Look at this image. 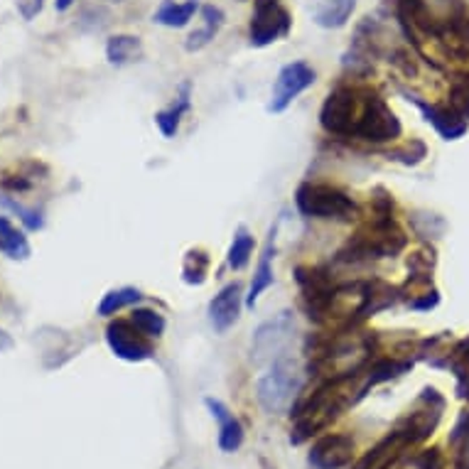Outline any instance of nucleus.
Masks as SVG:
<instances>
[{
    "label": "nucleus",
    "mask_w": 469,
    "mask_h": 469,
    "mask_svg": "<svg viewBox=\"0 0 469 469\" xmlns=\"http://www.w3.org/2000/svg\"><path fill=\"white\" fill-rule=\"evenodd\" d=\"M359 374L362 369L337 374L314 388V394L307 395L295 408V430L290 440L295 444L304 443L307 437L327 428L332 420H337L349 405H354L364 395V388L359 386Z\"/></svg>",
    "instance_id": "1"
},
{
    "label": "nucleus",
    "mask_w": 469,
    "mask_h": 469,
    "mask_svg": "<svg viewBox=\"0 0 469 469\" xmlns=\"http://www.w3.org/2000/svg\"><path fill=\"white\" fill-rule=\"evenodd\" d=\"M405 244L404 234L395 229V224L384 216L376 222L366 224L354 239L346 244V248L339 254V261L359 264V261H374V258H388L395 251H401Z\"/></svg>",
    "instance_id": "2"
},
{
    "label": "nucleus",
    "mask_w": 469,
    "mask_h": 469,
    "mask_svg": "<svg viewBox=\"0 0 469 469\" xmlns=\"http://www.w3.org/2000/svg\"><path fill=\"white\" fill-rule=\"evenodd\" d=\"M300 388H303V376H300L297 362L290 356H280L273 362L271 371L258 381L255 395H258V404L264 405V411L283 413L295 401Z\"/></svg>",
    "instance_id": "3"
},
{
    "label": "nucleus",
    "mask_w": 469,
    "mask_h": 469,
    "mask_svg": "<svg viewBox=\"0 0 469 469\" xmlns=\"http://www.w3.org/2000/svg\"><path fill=\"white\" fill-rule=\"evenodd\" d=\"M366 96L359 89L352 86H339L327 96L324 106H322L320 124L330 135H339V138H352L359 125V118L364 114V104Z\"/></svg>",
    "instance_id": "4"
},
{
    "label": "nucleus",
    "mask_w": 469,
    "mask_h": 469,
    "mask_svg": "<svg viewBox=\"0 0 469 469\" xmlns=\"http://www.w3.org/2000/svg\"><path fill=\"white\" fill-rule=\"evenodd\" d=\"M295 205L304 216H313V219L349 222L359 212L354 199L346 197L344 192H339L337 187H330V185H313V182H304L297 190Z\"/></svg>",
    "instance_id": "5"
},
{
    "label": "nucleus",
    "mask_w": 469,
    "mask_h": 469,
    "mask_svg": "<svg viewBox=\"0 0 469 469\" xmlns=\"http://www.w3.org/2000/svg\"><path fill=\"white\" fill-rule=\"evenodd\" d=\"M295 337V317L293 313H280L271 320H265L258 330L254 332L251 339V359L255 364L275 362L280 356H285V349Z\"/></svg>",
    "instance_id": "6"
},
{
    "label": "nucleus",
    "mask_w": 469,
    "mask_h": 469,
    "mask_svg": "<svg viewBox=\"0 0 469 469\" xmlns=\"http://www.w3.org/2000/svg\"><path fill=\"white\" fill-rule=\"evenodd\" d=\"M290 13L280 0H254V15H251V45L254 47H268L280 37L290 33Z\"/></svg>",
    "instance_id": "7"
},
{
    "label": "nucleus",
    "mask_w": 469,
    "mask_h": 469,
    "mask_svg": "<svg viewBox=\"0 0 469 469\" xmlns=\"http://www.w3.org/2000/svg\"><path fill=\"white\" fill-rule=\"evenodd\" d=\"M314 79H317V75L307 62H290V65L283 66L278 76H275V84H273L268 111L271 114H283L303 91L313 86Z\"/></svg>",
    "instance_id": "8"
},
{
    "label": "nucleus",
    "mask_w": 469,
    "mask_h": 469,
    "mask_svg": "<svg viewBox=\"0 0 469 469\" xmlns=\"http://www.w3.org/2000/svg\"><path fill=\"white\" fill-rule=\"evenodd\" d=\"M401 135V124L394 111L386 106V101L369 94L364 104V114L356 125L354 138L369 140V143H388Z\"/></svg>",
    "instance_id": "9"
},
{
    "label": "nucleus",
    "mask_w": 469,
    "mask_h": 469,
    "mask_svg": "<svg viewBox=\"0 0 469 469\" xmlns=\"http://www.w3.org/2000/svg\"><path fill=\"white\" fill-rule=\"evenodd\" d=\"M106 342L118 359L124 362H145L153 356L148 337L131 320H115L106 327Z\"/></svg>",
    "instance_id": "10"
},
{
    "label": "nucleus",
    "mask_w": 469,
    "mask_h": 469,
    "mask_svg": "<svg viewBox=\"0 0 469 469\" xmlns=\"http://www.w3.org/2000/svg\"><path fill=\"white\" fill-rule=\"evenodd\" d=\"M443 398L437 395V391L428 388V391L423 394V398L418 401V408L408 413V415L398 423V430H404L405 435L411 437L413 444L420 443V440H425V437L433 435V430L437 428L440 415H443Z\"/></svg>",
    "instance_id": "11"
},
{
    "label": "nucleus",
    "mask_w": 469,
    "mask_h": 469,
    "mask_svg": "<svg viewBox=\"0 0 469 469\" xmlns=\"http://www.w3.org/2000/svg\"><path fill=\"white\" fill-rule=\"evenodd\" d=\"M310 464L314 469H344L354 460V440L342 433L320 437L310 450Z\"/></svg>",
    "instance_id": "12"
},
{
    "label": "nucleus",
    "mask_w": 469,
    "mask_h": 469,
    "mask_svg": "<svg viewBox=\"0 0 469 469\" xmlns=\"http://www.w3.org/2000/svg\"><path fill=\"white\" fill-rule=\"evenodd\" d=\"M411 437L405 435L404 430L395 428L394 433H388L384 440L371 447L369 453L364 454L362 460L356 462L352 469H391L395 462L401 460V454L411 447Z\"/></svg>",
    "instance_id": "13"
},
{
    "label": "nucleus",
    "mask_w": 469,
    "mask_h": 469,
    "mask_svg": "<svg viewBox=\"0 0 469 469\" xmlns=\"http://www.w3.org/2000/svg\"><path fill=\"white\" fill-rule=\"evenodd\" d=\"M241 304H244V295H241L239 283H231L219 290V295H215V300L209 303V322L219 334L229 332L239 322Z\"/></svg>",
    "instance_id": "14"
},
{
    "label": "nucleus",
    "mask_w": 469,
    "mask_h": 469,
    "mask_svg": "<svg viewBox=\"0 0 469 469\" xmlns=\"http://www.w3.org/2000/svg\"><path fill=\"white\" fill-rule=\"evenodd\" d=\"M275 236H278V224H273L271 231H268V241H265L264 254H261V261H258V268L254 273V280H251V288H248V295L244 300L248 310H254L258 297L264 295L265 290L273 285V255H275Z\"/></svg>",
    "instance_id": "15"
},
{
    "label": "nucleus",
    "mask_w": 469,
    "mask_h": 469,
    "mask_svg": "<svg viewBox=\"0 0 469 469\" xmlns=\"http://www.w3.org/2000/svg\"><path fill=\"white\" fill-rule=\"evenodd\" d=\"M205 405L215 415L216 423H219V447H222L224 453H236L244 444V428H241L236 415L222 401H216V398H205Z\"/></svg>",
    "instance_id": "16"
},
{
    "label": "nucleus",
    "mask_w": 469,
    "mask_h": 469,
    "mask_svg": "<svg viewBox=\"0 0 469 469\" xmlns=\"http://www.w3.org/2000/svg\"><path fill=\"white\" fill-rule=\"evenodd\" d=\"M356 10V0H313L310 3V17L324 30H339L349 23V17Z\"/></svg>",
    "instance_id": "17"
},
{
    "label": "nucleus",
    "mask_w": 469,
    "mask_h": 469,
    "mask_svg": "<svg viewBox=\"0 0 469 469\" xmlns=\"http://www.w3.org/2000/svg\"><path fill=\"white\" fill-rule=\"evenodd\" d=\"M199 13H202V27H199V30H195V33L187 37V42H185L187 52L205 50L206 45L215 40L216 33H219V30H222V25H224L222 8H216V5H202V8H199Z\"/></svg>",
    "instance_id": "18"
},
{
    "label": "nucleus",
    "mask_w": 469,
    "mask_h": 469,
    "mask_svg": "<svg viewBox=\"0 0 469 469\" xmlns=\"http://www.w3.org/2000/svg\"><path fill=\"white\" fill-rule=\"evenodd\" d=\"M190 91H192L190 82H185L180 86V94H177V99H175L173 106L165 108V111H160V114H155L157 128H160V133H163L165 138H175L177 131H180L182 115L190 111Z\"/></svg>",
    "instance_id": "19"
},
{
    "label": "nucleus",
    "mask_w": 469,
    "mask_h": 469,
    "mask_svg": "<svg viewBox=\"0 0 469 469\" xmlns=\"http://www.w3.org/2000/svg\"><path fill=\"white\" fill-rule=\"evenodd\" d=\"M0 251L13 258V261H25L33 254L30 241L8 216H0Z\"/></svg>",
    "instance_id": "20"
},
{
    "label": "nucleus",
    "mask_w": 469,
    "mask_h": 469,
    "mask_svg": "<svg viewBox=\"0 0 469 469\" xmlns=\"http://www.w3.org/2000/svg\"><path fill=\"white\" fill-rule=\"evenodd\" d=\"M197 10H199V0H185V3L165 0V3L160 5V10L153 15V20H155L157 25H165V27H187Z\"/></svg>",
    "instance_id": "21"
},
{
    "label": "nucleus",
    "mask_w": 469,
    "mask_h": 469,
    "mask_svg": "<svg viewBox=\"0 0 469 469\" xmlns=\"http://www.w3.org/2000/svg\"><path fill=\"white\" fill-rule=\"evenodd\" d=\"M106 57L111 65L124 66L143 57V42L135 35H114L106 42Z\"/></svg>",
    "instance_id": "22"
},
{
    "label": "nucleus",
    "mask_w": 469,
    "mask_h": 469,
    "mask_svg": "<svg viewBox=\"0 0 469 469\" xmlns=\"http://www.w3.org/2000/svg\"><path fill=\"white\" fill-rule=\"evenodd\" d=\"M140 300H143V293L135 288L111 290V293L104 295V300H101L99 307H96V313H99L101 317H111V314L121 313L124 307H131V304L140 303Z\"/></svg>",
    "instance_id": "23"
},
{
    "label": "nucleus",
    "mask_w": 469,
    "mask_h": 469,
    "mask_svg": "<svg viewBox=\"0 0 469 469\" xmlns=\"http://www.w3.org/2000/svg\"><path fill=\"white\" fill-rule=\"evenodd\" d=\"M254 246L255 241L251 236V231L246 226H239L229 248V265L234 271H244L246 268L248 261H251V254H254Z\"/></svg>",
    "instance_id": "24"
},
{
    "label": "nucleus",
    "mask_w": 469,
    "mask_h": 469,
    "mask_svg": "<svg viewBox=\"0 0 469 469\" xmlns=\"http://www.w3.org/2000/svg\"><path fill=\"white\" fill-rule=\"evenodd\" d=\"M131 322L148 339L160 337V334L165 332V317H163L160 313H155V310H148V307H138V310H133Z\"/></svg>",
    "instance_id": "25"
},
{
    "label": "nucleus",
    "mask_w": 469,
    "mask_h": 469,
    "mask_svg": "<svg viewBox=\"0 0 469 469\" xmlns=\"http://www.w3.org/2000/svg\"><path fill=\"white\" fill-rule=\"evenodd\" d=\"M206 265H209V258L202 251H190L187 258H185V268H182V278L190 285H202L206 278Z\"/></svg>",
    "instance_id": "26"
},
{
    "label": "nucleus",
    "mask_w": 469,
    "mask_h": 469,
    "mask_svg": "<svg viewBox=\"0 0 469 469\" xmlns=\"http://www.w3.org/2000/svg\"><path fill=\"white\" fill-rule=\"evenodd\" d=\"M0 205L8 206V209H13L17 216H20V222L25 224V229L30 231H37L42 229V224H45V219H42L40 212H35V209H27V206L17 205V202H13L10 197H0Z\"/></svg>",
    "instance_id": "27"
},
{
    "label": "nucleus",
    "mask_w": 469,
    "mask_h": 469,
    "mask_svg": "<svg viewBox=\"0 0 469 469\" xmlns=\"http://www.w3.org/2000/svg\"><path fill=\"white\" fill-rule=\"evenodd\" d=\"M405 469H443L440 450H425V453H420Z\"/></svg>",
    "instance_id": "28"
},
{
    "label": "nucleus",
    "mask_w": 469,
    "mask_h": 469,
    "mask_svg": "<svg viewBox=\"0 0 469 469\" xmlns=\"http://www.w3.org/2000/svg\"><path fill=\"white\" fill-rule=\"evenodd\" d=\"M15 5L20 10V15L25 17V20H33L42 10V5H45V0H15Z\"/></svg>",
    "instance_id": "29"
},
{
    "label": "nucleus",
    "mask_w": 469,
    "mask_h": 469,
    "mask_svg": "<svg viewBox=\"0 0 469 469\" xmlns=\"http://www.w3.org/2000/svg\"><path fill=\"white\" fill-rule=\"evenodd\" d=\"M13 346H15L13 337H10V334L5 330H0V352H10Z\"/></svg>",
    "instance_id": "30"
},
{
    "label": "nucleus",
    "mask_w": 469,
    "mask_h": 469,
    "mask_svg": "<svg viewBox=\"0 0 469 469\" xmlns=\"http://www.w3.org/2000/svg\"><path fill=\"white\" fill-rule=\"evenodd\" d=\"M76 0H55V8L59 10V13H66V10L75 5Z\"/></svg>",
    "instance_id": "31"
}]
</instances>
